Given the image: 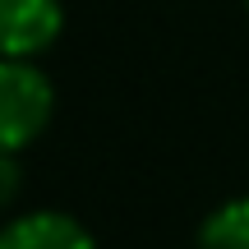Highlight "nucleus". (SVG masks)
Masks as SVG:
<instances>
[{
	"label": "nucleus",
	"instance_id": "obj_1",
	"mask_svg": "<svg viewBox=\"0 0 249 249\" xmlns=\"http://www.w3.org/2000/svg\"><path fill=\"white\" fill-rule=\"evenodd\" d=\"M55 92L33 60L0 55V152H23L51 124Z\"/></svg>",
	"mask_w": 249,
	"mask_h": 249
},
{
	"label": "nucleus",
	"instance_id": "obj_2",
	"mask_svg": "<svg viewBox=\"0 0 249 249\" xmlns=\"http://www.w3.org/2000/svg\"><path fill=\"white\" fill-rule=\"evenodd\" d=\"M60 0H0V55L33 60L60 37Z\"/></svg>",
	"mask_w": 249,
	"mask_h": 249
},
{
	"label": "nucleus",
	"instance_id": "obj_3",
	"mask_svg": "<svg viewBox=\"0 0 249 249\" xmlns=\"http://www.w3.org/2000/svg\"><path fill=\"white\" fill-rule=\"evenodd\" d=\"M0 249H97V240L70 213H28L0 231Z\"/></svg>",
	"mask_w": 249,
	"mask_h": 249
},
{
	"label": "nucleus",
	"instance_id": "obj_4",
	"mask_svg": "<svg viewBox=\"0 0 249 249\" xmlns=\"http://www.w3.org/2000/svg\"><path fill=\"white\" fill-rule=\"evenodd\" d=\"M198 249H249V198H231L198 226Z\"/></svg>",
	"mask_w": 249,
	"mask_h": 249
},
{
	"label": "nucleus",
	"instance_id": "obj_5",
	"mask_svg": "<svg viewBox=\"0 0 249 249\" xmlns=\"http://www.w3.org/2000/svg\"><path fill=\"white\" fill-rule=\"evenodd\" d=\"M18 185H23V171H18V152H0V208L18 198Z\"/></svg>",
	"mask_w": 249,
	"mask_h": 249
}]
</instances>
